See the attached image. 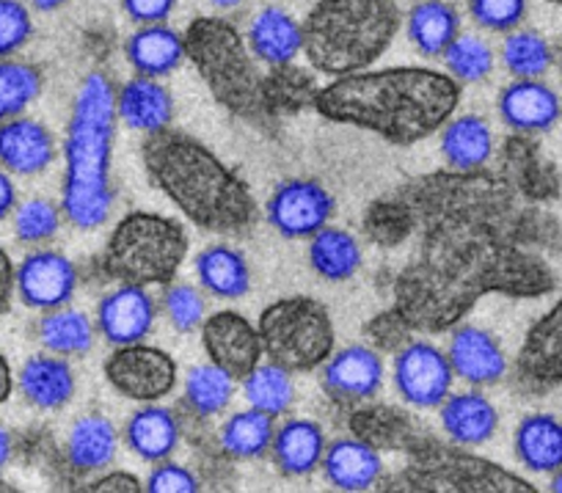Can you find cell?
<instances>
[{"instance_id":"11a10c76","label":"cell","mask_w":562,"mask_h":493,"mask_svg":"<svg viewBox=\"0 0 562 493\" xmlns=\"http://www.w3.org/2000/svg\"><path fill=\"white\" fill-rule=\"evenodd\" d=\"M551 491H554V493H562V466H560V469H557L554 471V474H551Z\"/></svg>"},{"instance_id":"db71d44e","label":"cell","mask_w":562,"mask_h":493,"mask_svg":"<svg viewBox=\"0 0 562 493\" xmlns=\"http://www.w3.org/2000/svg\"><path fill=\"white\" fill-rule=\"evenodd\" d=\"M29 3L34 9H40V12H56V9H61L69 0H29Z\"/></svg>"},{"instance_id":"6f0895ef","label":"cell","mask_w":562,"mask_h":493,"mask_svg":"<svg viewBox=\"0 0 562 493\" xmlns=\"http://www.w3.org/2000/svg\"><path fill=\"white\" fill-rule=\"evenodd\" d=\"M554 3H562V0H554Z\"/></svg>"},{"instance_id":"1f68e13d","label":"cell","mask_w":562,"mask_h":493,"mask_svg":"<svg viewBox=\"0 0 562 493\" xmlns=\"http://www.w3.org/2000/svg\"><path fill=\"white\" fill-rule=\"evenodd\" d=\"M116 430L105 416H83L72 425L67 438V460L78 471L105 469L116 455Z\"/></svg>"},{"instance_id":"7bdbcfd3","label":"cell","mask_w":562,"mask_h":493,"mask_svg":"<svg viewBox=\"0 0 562 493\" xmlns=\"http://www.w3.org/2000/svg\"><path fill=\"white\" fill-rule=\"evenodd\" d=\"M472 20L496 34H510L527 14V0H469Z\"/></svg>"},{"instance_id":"d4e9b609","label":"cell","mask_w":562,"mask_h":493,"mask_svg":"<svg viewBox=\"0 0 562 493\" xmlns=\"http://www.w3.org/2000/svg\"><path fill=\"white\" fill-rule=\"evenodd\" d=\"M186 40L164 23L140 25L127 42V61L140 78H164L186 58Z\"/></svg>"},{"instance_id":"7402d4cb","label":"cell","mask_w":562,"mask_h":493,"mask_svg":"<svg viewBox=\"0 0 562 493\" xmlns=\"http://www.w3.org/2000/svg\"><path fill=\"white\" fill-rule=\"evenodd\" d=\"M328 482L339 491H367L381 480L383 460L364 438H339L323 455Z\"/></svg>"},{"instance_id":"8992f818","label":"cell","mask_w":562,"mask_h":493,"mask_svg":"<svg viewBox=\"0 0 562 493\" xmlns=\"http://www.w3.org/2000/svg\"><path fill=\"white\" fill-rule=\"evenodd\" d=\"M186 53L215 100L254 124L270 119L265 78L246 36L224 18H199L186 31Z\"/></svg>"},{"instance_id":"60d3db41","label":"cell","mask_w":562,"mask_h":493,"mask_svg":"<svg viewBox=\"0 0 562 493\" xmlns=\"http://www.w3.org/2000/svg\"><path fill=\"white\" fill-rule=\"evenodd\" d=\"M315 80L295 69L293 64L273 67V72L265 78V100H268L270 116L279 111H299L306 102L315 100Z\"/></svg>"},{"instance_id":"7c38bea8","label":"cell","mask_w":562,"mask_h":493,"mask_svg":"<svg viewBox=\"0 0 562 493\" xmlns=\"http://www.w3.org/2000/svg\"><path fill=\"white\" fill-rule=\"evenodd\" d=\"M334 213V199L321 182L290 180L273 191L268 202V221L279 235L299 240L312 237L328 224Z\"/></svg>"},{"instance_id":"9c48e42d","label":"cell","mask_w":562,"mask_h":493,"mask_svg":"<svg viewBox=\"0 0 562 493\" xmlns=\"http://www.w3.org/2000/svg\"><path fill=\"white\" fill-rule=\"evenodd\" d=\"M389 488L392 491H527V485L507 471L434 444L414 449L408 469Z\"/></svg>"},{"instance_id":"f907efd6","label":"cell","mask_w":562,"mask_h":493,"mask_svg":"<svg viewBox=\"0 0 562 493\" xmlns=\"http://www.w3.org/2000/svg\"><path fill=\"white\" fill-rule=\"evenodd\" d=\"M14 204H18V193H14V182L9 180V175H3V171H0V221L7 219L9 213H12Z\"/></svg>"},{"instance_id":"b9f144b4","label":"cell","mask_w":562,"mask_h":493,"mask_svg":"<svg viewBox=\"0 0 562 493\" xmlns=\"http://www.w3.org/2000/svg\"><path fill=\"white\" fill-rule=\"evenodd\" d=\"M58 226H61V213L47 199H29L20 204L14 213V232L23 243H47L56 237Z\"/></svg>"},{"instance_id":"44dd1931","label":"cell","mask_w":562,"mask_h":493,"mask_svg":"<svg viewBox=\"0 0 562 493\" xmlns=\"http://www.w3.org/2000/svg\"><path fill=\"white\" fill-rule=\"evenodd\" d=\"M116 113L127 127L153 135L169 130L175 100L155 78H135L116 91Z\"/></svg>"},{"instance_id":"277c9868","label":"cell","mask_w":562,"mask_h":493,"mask_svg":"<svg viewBox=\"0 0 562 493\" xmlns=\"http://www.w3.org/2000/svg\"><path fill=\"white\" fill-rule=\"evenodd\" d=\"M116 91L102 72L80 83L67 130V171L61 208L78 229H97L111 213V146L116 127Z\"/></svg>"},{"instance_id":"cb8c5ba5","label":"cell","mask_w":562,"mask_h":493,"mask_svg":"<svg viewBox=\"0 0 562 493\" xmlns=\"http://www.w3.org/2000/svg\"><path fill=\"white\" fill-rule=\"evenodd\" d=\"M20 392L34 408L58 411L72 400L75 376L64 356H31L20 370Z\"/></svg>"},{"instance_id":"484cf974","label":"cell","mask_w":562,"mask_h":493,"mask_svg":"<svg viewBox=\"0 0 562 493\" xmlns=\"http://www.w3.org/2000/svg\"><path fill=\"white\" fill-rule=\"evenodd\" d=\"M326 438L321 425L310 419H290L276 430L273 458L288 477H306L323 463Z\"/></svg>"},{"instance_id":"f6af8a7d","label":"cell","mask_w":562,"mask_h":493,"mask_svg":"<svg viewBox=\"0 0 562 493\" xmlns=\"http://www.w3.org/2000/svg\"><path fill=\"white\" fill-rule=\"evenodd\" d=\"M34 34L31 12L20 0H0V58L18 53Z\"/></svg>"},{"instance_id":"52a82bcc","label":"cell","mask_w":562,"mask_h":493,"mask_svg":"<svg viewBox=\"0 0 562 493\" xmlns=\"http://www.w3.org/2000/svg\"><path fill=\"white\" fill-rule=\"evenodd\" d=\"M188 254V237L177 221L155 213H130L105 246V273L122 284H171Z\"/></svg>"},{"instance_id":"4dcf8cb0","label":"cell","mask_w":562,"mask_h":493,"mask_svg":"<svg viewBox=\"0 0 562 493\" xmlns=\"http://www.w3.org/2000/svg\"><path fill=\"white\" fill-rule=\"evenodd\" d=\"M196 276L215 298H243L251 287V270L246 257L229 246H207L196 257Z\"/></svg>"},{"instance_id":"5b68a950","label":"cell","mask_w":562,"mask_h":493,"mask_svg":"<svg viewBox=\"0 0 562 493\" xmlns=\"http://www.w3.org/2000/svg\"><path fill=\"white\" fill-rule=\"evenodd\" d=\"M397 29L394 0H321L304 23V53L312 67L342 78L378 61Z\"/></svg>"},{"instance_id":"681fc988","label":"cell","mask_w":562,"mask_h":493,"mask_svg":"<svg viewBox=\"0 0 562 493\" xmlns=\"http://www.w3.org/2000/svg\"><path fill=\"white\" fill-rule=\"evenodd\" d=\"M89 491H119V493H138L140 485L133 474H124V471H113V474H105L102 480L91 482Z\"/></svg>"},{"instance_id":"d6986e66","label":"cell","mask_w":562,"mask_h":493,"mask_svg":"<svg viewBox=\"0 0 562 493\" xmlns=\"http://www.w3.org/2000/svg\"><path fill=\"white\" fill-rule=\"evenodd\" d=\"M323 383H326L328 394L334 400H342V403L367 400L381 389L383 365L375 350L353 345V348H345L339 354L328 356L326 370H323Z\"/></svg>"},{"instance_id":"9f6ffc18","label":"cell","mask_w":562,"mask_h":493,"mask_svg":"<svg viewBox=\"0 0 562 493\" xmlns=\"http://www.w3.org/2000/svg\"><path fill=\"white\" fill-rule=\"evenodd\" d=\"M210 3L218 9H235V7H240L243 0H210Z\"/></svg>"},{"instance_id":"c3c4849f","label":"cell","mask_w":562,"mask_h":493,"mask_svg":"<svg viewBox=\"0 0 562 493\" xmlns=\"http://www.w3.org/2000/svg\"><path fill=\"white\" fill-rule=\"evenodd\" d=\"M14 290H18V270H14L12 257L0 248V317L12 306Z\"/></svg>"},{"instance_id":"2e32d148","label":"cell","mask_w":562,"mask_h":493,"mask_svg":"<svg viewBox=\"0 0 562 493\" xmlns=\"http://www.w3.org/2000/svg\"><path fill=\"white\" fill-rule=\"evenodd\" d=\"M499 116L516 133H546L562 116V102L540 78H516L499 94Z\"/></svg>"},{"instance_id":"5bb4252c","label":"cell","mask_w":562,"mask_h":493,"mask_svg":"<svg viewBox=\"0 0 562 493\" xmlns=\"http://www.w3.org/2000/svg\"><path fill=\"white\" fill-rule=\"evenodd\" d=\"M78 290V270L64 254L36 251L18 268V292L25 306L50 312L72 301Z\"/></svg>"},{"instance_id":"816d5d0a","label":"cell","mask_w":562,"mask_h":493,"mask_svg":"<svg viewBox=\"0 0 562 493\" xmlns=\"http://www.w3.org/2000/svg\"><path fill=\"white\" fill-rule=\"evenodd\" d=\"M12 370H9V361L0 354V403H7L9 394H12Z\"/></svg>"},{"instance_id":"ab89813d","label":"cell","mask_w":562,"mask_h":493,"mask_svg":"<svg viewBox=\"0 0 562 493\" xmlns=\"http://www.w3.org/2000/svg\"><path fill=\"white\" fill-rule=\"evenodd\" d=\"M447 72L458 83H480L494 72V51L485 40L472 34H458L456 42L445 51Z\"/></svg>"},{"instance_id":"ffe728a7","label":"cell","mask_w":562,"mask_h":493,"mask_svg":"<svg viewBox=\"0 0 562 493\" xmlns=\"http://www.w3.org/2000/svg\"><path fill=\"white\" fill-rule=\"evenodd\" d=\"M246 42L257 61L268 67H284L304 51V25H299V20L290 18L288 12L270 7L251 20Z\"/></svg>"},{"instance_id":"74e56055","label":"cell","mask_w":562,"mask_h":493,"mask_svg":"<svg viewBox=\"0 0 562 493\" xmlns=\"http://www.w3.org/2000/svg\"><path fill=\"white\" fill-rule=\"evenodd\" d=\"M235 394V378L218 365H204L191 370L186 381V400L199 416H215L232 403Z\"/></svg>"},{"instance_id":"30bf717a","label":"cell","mask_w":562,"mask_h":493,"mask_svg":"<svg viewBox=\"0 0 562 493\" xmlns=\"http://www.w3.org/2000/svg\"><path fill=\"white\" fill-rule=\"evenodd\" d=\"M105 378L119 394L138 403H155L175 392L177 361L153 345H119L105 361Z\"/></svg>"},{"instance_id":"bcb514c9","label":"cell","mask_w":562,"mask_h":493,"mask_svg":"<svg viewBox=\"0 0 562 493\" xmlns=\"http://www.w3.org/2000/svg\"><path fill=\"white\" fill-rule=\"evenodd\" d=\"M147 491L149 493H196L199 480L193 471L186 469V466L164 463V460H160L158 469L149 474Z\"/></svg>"},{"instance_id":"7dc6e473","label":"cell","mask_w":562,"mask_h":493,"mask_svg":"<svg viewBox=\"0 0 562 493\" xmlns=\"http://www.w3.org/2000/svg\"><path fill=\"white\" fill-rule=\"evenodd\" d=\"M175 3L177 0H122L127 18L138 25L164 23L175 12Z\"/></svg>"},{"instance_id":"f35d334b","label":"cell","mask_w":562,"mask_h":493,"mask_svg":"<svg viewBox=\"0 0 562 493\" xmlns=\"http://www.w3.org/2000/svg\"><path fill=\"white\" fill-rule=\"evenodd\" d=\"M551 61L554 56L549 42L535 31H510L502 42V64L516 78H540L549 72Z\"/></svg>"},{"instance_id":"7a4b0ae2","label":"cell","mask_w":562,"mask_h":493,"mask_svg":"<svg viewBox=\"0 0 562 493\" xmlns=\"http://www.w3.org/2000/svg\"><path fill=\"white\" fill-rule=\"evenodd\" d=\"M461 102L452 75L400 67L350 72L315 91L312 105L331 122L370 130L392 144H416L447 124Z\"/></svg>"},{"instance_id":"f5cc1de1","label":"cell","mask_w":562,"mask_h":493,"mask_svg":"<svg viewBox=\"0 0 562 493\" xmlns=\"http://www.w3.org/2000/svg\"><path fill=\"white\" fill-rule=\"evenodd\" d=\"M9 458H12V436L3 425H0V471L7 469Z\"/></svg>"},{"instance_id":"3957f363","label":"cell","mask_w":562,"mask_h":493,"mask_svg":"<svg viewBox=\"0 0 562 493\" xmlns=\"http://www.w3.org/2000/svg\"><path fill=\"white\" fill-rule=\"evenodd\" d=\"M144 166L155 186L202 229L235 235L257 219L246 182L191 135L153 133L144 144Z\"/></svg>"},{"instance_id":"836d02e7","label":"cell","mask_w":562,"mask_h":493,"mask_svg":"<svg viewBox=\"0 0 562 493\" xmlns=\"http://www.w3.org/2000/svg\"><path fill=\"white\" fill-rule=\"evenodd\" d=\"M273 416L257 408L240 411V414L229 416L226 425L221 427V449L229 458L254 460L273 447Z\"/></svg>"},{"instance_id":"9a60e30c","label":"cell","mask_w":562,"mask_h":493,"mask_svg":"<svg viewBox=\"0 0 562 493\" xmlns=\"http://www.w3.org/2000/svg\"><path fill=\"white\" fill-rule=\"evenodd\" d=\"M155 301L147 287L122 284L119 290L108 292L97 312V328L111 345L140 343L153 332Z\"/></svg>"},{"instance_id":"ee69618b","label":"cell","mask_w":562,"mask_h":493,"mask_svg":"<svg viewBox=\"0 0 562 493\" xmlns=\"http://www.w3.org/2000/svg\"><path fill=\"white\" fill-rule=\"evenodd\" d=\"M164 309L177 332L188 334L204 323V301L191 284H169L164 292Z\"/></svg>"},{"instance_id":"f1b7e54d","label":"cell","mask_w":562,"mask_h":493,"mask_svg":"<svg viewBox=\"0 0 562 493\" xmlns=\"http://www.w3.org/2000/svg\"><path fill=\"white\" fill-rule=\"evenodd\" d=\"M124 438H127V447L138 458L160 463V460H166L177 449L180 422H177V416L169 408L147 405V408L135 411L130 416L127 427H124Z\"/></svg>"},{"instance_id":"4316f807","label":"cell","mask_w":562,"mask_h":493,"mask_svg":"<svg viewBox=\"0 0 562 493\" xmlns=\"http://www.w3.org/2000/svg\"><path fill=\"white\" fill-rule=\"evenodd\" d=\"M516 455L535 474H554L562 466V422L551 414H529L516 427Z\"/></svg>"},{"instance_id":"603a6c76","label":"cell","mask_w":562,"mask_h":493,"mask_svg":"<svg viewBox=\"0 0 562 493\" xmlns=\"http://www.w3.org/2000/svg\"><path fill=\"white\" fill-rule=\"evenodd\" d=\"M441 427H445L447 438L463 447H474V444H485L494 438L496 427H499V414H496L494 403L480 392H458L447 394L441 403Z\"/></svg>"},{"instance_id":"d590c367","label":"cell","mask_w":562,"mask_h":493,"mask_svg":"<svg viewBox=\"0 0 562 493\" xmlns=\"http://www.w3.org/2000/svg\"><path fill=\"white\" fill-rule=\"evenodd\" d=\"M246 400L251 403V408L265 411L270 416H279L293 405V381H290V372L281 370L279 365H257L246 378Z\"/></svg>"},{"instance_id":"8fae6325","label":"cell","mask_w":562,"mask_h":493,"mask_svg":"<svg viewBox=\"0 0 562 493\" xmlns=\"http://www.w3.org/2000/svg\"><path fill=\"white\" fill-rule=\"evenodd\" d=\"M450 359L428 343H405L394 359V386L405 403L416 408H436L452 389Z\"/></svg>"},{"instance_id":"e0dca14e","label":"cell","mask_w":562,"mask_h":493,"mask_svg":"<svg viewBox=\"0 0 562 493\" xmlns=\"http://www.w3.org/2000/svg\"><path fill=\"white\" fill-rule=\"evenodd\" d=\"M56 157V141L45 124L34 119H9L0 122V163L3 169L20 177L45 171Z\"/></svg>"},{"instance_id":"f546056e","label":"cell","mask_w":562,"mask_h":493,"mask_svg":"<svg viewBox=\"0 0 562 493\" xmlns=\"http://www.w3.org/2000/svg\"><path fill=\"white\" fill-rule=\"evenodd\" d=\"M441 152L456 171H477L494 152V135L480 116H458L441 135Z\"/></svg>"},{"instance_id":"4fadbf2b","label":"cell","mask_w":562,"mask_h":493,"mask_svg":"<svg viewBox=\"0 0 562 493\" xmlns=\"http://www.w3.org/2000/svg\"><path fill=\"white\" fill-rule=\"evenodd\" d=\"M202 343L210 361L232 378H246L265 354L259 332L237 312H215L204 320Z\"/></svg>"},{"instance_id":"ac0fdd59","label":"cell","mask_w":562,"mask_h":493,"mask_svg":"<svg viewBox=\"0 0 562 493\" xmlns=\"http://www.w3.org/2000/svg\"><path fill=\"white\" fill-rule=\"evenodd\" d=\"M447 359H450L452 372L467 383H472V386H491V383L502 381L507 370L499 343L488 332L474 328V325H461L452 334Z\"/></svg>"},{"instance_id":"6da1fadb","label":"cell","mask_w":562,"mask_h":493,"mask_svg":"<svg viewBox=\"0 0 562 493\" xmlns=\"http://www.w3.org/2000/svg\"><path fill=\"white\" fill-rule=\"evenodd\" d=\"M419 254L394 281L392 317L405 332L452 328L488 292L532 295L538 270L518 251L513 193L483 171L428 175L397 193Z\"/></svg>"},{"instance_id":"83f0119b","label":"cell","mask_w":562,"mask_h":493,"mask_svg":"<svg viewBox=\"0 0 562 493\" xmlns=\"http://www.w3.org/2000/svg\"><path fill=\"white\" fill-rule=\"evenodd\" d=\"M408 40L422 56H445L447 47L461 34V14L447 0H419L408 12Z\"/></svg>"},{"instance_id":"ba28073f","label":"cell","mask_w":562,"mask_h":493,"mask_svg":"<svg viewBox=\"0 0 562 493\" xmlns=\"http://www.w3.org/2000/svg\"><path fill=\"white\" fill-rule=\"evenodd\" d=\"M262 350L288 372H310L326 365L334 350V323L315 298H284L270 303L259 317Z\"/></svg>"},{"instance_id":"e575fe53","label":"cell","mask_w":562,"mask_h":493,"mask_svg":"<svg viewBox=\"0 0 562 493\" xmlns=\"http://www.w3.org/2000/svg\"><path fill=\"white\" fill-rule=\"evenodd\" d=\"M40 343L56 356H86L94 345V328L78 309H50L40 320Z\"/></svg>"},{"instance_id":"d6a6232c","label":"cell","mask_w":562,"mask_h":493,"mask_svg":"<svg viewBox=\"0 0 562 493\" xmlns=\"http://www.w3.org/2000/svg\"><path fill=\"white\" fill-rule=\"evenodd\" d=\"M310 262L317 276L328 281H348L361 268V248L353 235L342 229H328L312 235Z\"/></svg>"},{"instance_id":"8d00e7d4","label":"cell","mask_w":562,"mask_h":493,"mask_svg":"<svg viewBox=\"0 0 562 493\" xmlns=\"http://www.w3.org/2000/svg\"><path fill=\"white\" fill-rule=\"evenodd\" d=\"M40 69L25 61L0 58V122L18 119L40 97Z\"/></svg>"}]
</instances>
